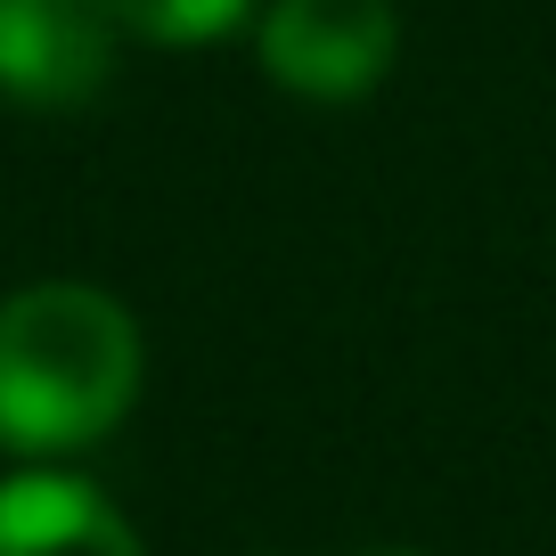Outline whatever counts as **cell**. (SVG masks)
Masks as SVG:
<instances>
[{
	"label": "cell",
	"instance_id": "obj_1",
	"mask_svg": "<svg viewBox=\"0 0 556 556\" xmlns=\"http://www.w3.org/2000/svg\"><path fill=\"white\" fill-rule=\"evenodd\" d=\"M148 352L106 287L41 278L0 303V451L66 458L131 417Z\"/></svg>",
	"mask_w": 556,
	"mask_h": 556
},
{
	"label": "cell",
	"instance_id": "obj_2",
	"mask_svg": "<svg viewBox=\"0 0 556 556\" xmlns=\"http://www.w3.org/2000/svg\"><path fill=\"white\" fill-rule=\"evenodd\" d=\"M254 58L278 90L312 106H352L393 74L401 9L393 0H270L254 17Z\"/></svg>",
	"mask_w": 556,
	"mask_h": 556
},
{
	"label": "cell",
	"instance_id": "obj_3",
	"mask_svg": "<svg viewBox=\"0 0 556 556\" xmlns=\"http://www.w3.org/2000/svg\"><path fill=\"white\" fill-rule=\"evenodd\" d=\"M115 41L99 0H0V99L74 115L115 83Z\"/></svg>",
	"mask_w": 556,
	"mask_h": 556
},
{
	"label": "cell",
	"instance_id": "obj_4",
	"mask_svg": "<svg viewBox=\"0 0 556 556\" xmlns=\"http://www.w3.org/2000/svg\"><path fill=\"white\" fill-rule=\"evenodd\" d=\"M0 556H148V548L74 475H9L0 483Z\"/></svg>",
	"mask_w": 556,
	"mask_h": 556
},
{
	"label": "cell",
	"instance_id": "obj_5",
	"mask_svg": "<svg viewBox=\"0 0 556 556\" xmlns=\"http://www.w3.org/2000/svg\"><path fill=\"white\" fill-rule=\"evenodd\" d=\"M99 9L123 41H148V50H205L254 17V0H99Z\"/></svg>",
	"mask_w": 556,
	"mask_h": 556
},
{
	"label": "cell",
	"instance_id": "obj_6",
	"mask_svg": "<svg viewBox=\"0 0 556 556\" xmlns=\"http://www.w3.org/2000/svg\"><path fill=\"white\" fill-rule=\"evenodd\" d=\"M352 556H409V548H352Z\"/></svg>",
	"mask_w": 556,
	"mask_h": 556
}]
</instances>
